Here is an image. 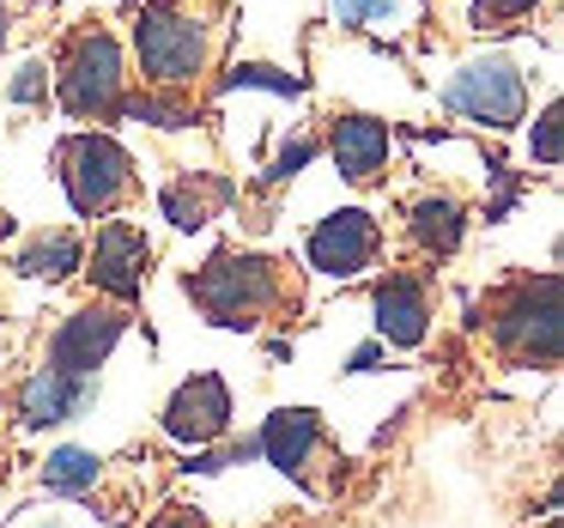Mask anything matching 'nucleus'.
Masks as SVG:
<instances>
[{
	"mask_svg": "<svg viewBox=\"0 0 564 528\" xmlns=\"http://www.w3.org/2000/svg\"><path fill=\"white\" fill-rule=\"evenodd\" d=\"M62 164H67V201H74V213H98L110 207L116 195H122L128 183V152L116 147L110 134H74L62 147Z\"/></svg>",
	"mask_w": 564,
	"mask_h": 528,
	"instance_id": "nucleus-5",
	"label": "nucleus"
},
{
	"mask_svg": "<svg viewBox=\"0 0 564 528\" xmlns=\"http://www.w3.org/2000/svg\"><path fill=\"white\" fill-rule=\"evenodd\" d=\"M62 104L74 116H110L122 104V50H116V37L91 31V37L74 43V62L62 74Z\"/></svg>",
	"mask_w": 564,
	"mask_h": 528,
	"instance_id": "nucleus-4",
	"label": "nucleus"
},
{
	"mask_svg": "<svg viewBox=\"0 0 564 528\" xmlns=\"http://www.w3.org/2000/svg\"><path fill=\"white\" fill-rule=\"evenodd\" d=\"M147 237L134 231V225H104L98 231V249H91V273H98V285L104 292H116V298H134L140 292V280H147Z\"/></svg>",
	"mask_w": 564,
	"mask_h": 528,
	"instance_id": "nucleus-9",
	"label": "nucleus"
},
{
	"mask_svg": "<svg viewBox=\"0 0 564 528\" xmlns=\"http://www.w3.org/2000/svg\"><path fill=\"white\" fill-rule=\"evenodd\" d=\"M503 346H522L534 353V334H540V358H558V280L546 273V292H540V310H534V292H522L498 322Z\"/></svg>",
	"mask_w": 564,
	"mask_h": 528,
	"instance_id": "nucleus-12",
	"label": "nucleus"
},
{
	"mask_svg": "<svg viewBox=\"0 0 564 528\" xmlns=\"http://www.w3.org/2000/svg\"><path fill=\"white\" fill-rule=\"evenodd\" d=\"M346 370H377V346H358L352 365H346Z\"/></svg>",
	"mask_w": 564,
	"mask_h": 528,
	"instance_id": "nucleus-26",
	"label": "nucleus"
},
{
	"mask_svg": "<svg viewBox=\"0 0 564 528\" xmlns=\"http://www.w3.org/2000/svg\"><path fill=\"white\" fill-rule=\"evenodd\" d=\"M394 7H401V0H334L340 25H365V19H394Z\"/></svg>",
	"mask_w": 564,
	"mask_h": 528,
	"instance_id": "nucleus-22",
	"label": "nucleus"
},
{
	"mask_svg": "<svg viewBox=\"0 0 564 528\" xmlns=\"http://www.w3.org/2000/svg\"><path fill=\"white\" fill-rule=\"evenodd\" d=\"M128 334V316L122 310H79V316H67L62 322V334H55V365L50 370H62V377H91V370L104 365V358L116 353V341Z\"/></svg>",
	"mask_w": 564,
	"mask_h": 528,
	"instance_id": "nucleus-7",
	"label": "nucleus"
},
{
	"mask_svg": "<svg viewBox=\"0 0 564 528\" xmlns=\"http://www.w3.org/2000/svg\"><path fill=\"white\" fill-rule=\"evenodd\" d=\"M91 479H98V455H91V450L67 443V450L50 455V486H55V492H86Z\"/></svg>",
	"mask_w": 564,
	"mask_h": 528,
	"instance_id": "nucleus-18",
	"label": "nucleus"
},
{
	"mask_svg": "<svg viewBox=\"0 0 564 528\" xmlns=\"http://www.w3.org/2000/svg\"><path fill=\"white\" fill-rule=\"evenodd\" d=\"M382 159H389V128L377 116H340L334 122V164H340V176L365 183Z\"/></svg>",
	"mask_w": 564,
	"mask_h": 528,
	"instance_id": "nucleus-13",
	"label": "nucleus"
},
{
	"mask_svg": "<svg viewBox=\"0 0 564 528\" xmlns=\"http://www.w3.org/2000/svg\"><path fill=\"white\" fill-rule=\"evenodd\" d=\"M316 443H322V419L310 413V407H280V413H268L256 450L268 455L280 474H304V462L316 455Z\"/></svg>",
	"mask_w": 564,
	"mask_h": 528,
	"instance_id": "nucleus-10",
	"label": "nucleus"
},
{
	"mask_svg": "<svg viewBox=\"0 0 564 528\" xmlns=\"http://www.w3.org/2000/svg\"><path fill=\"white\" fill-rule=\"evenodd\" d=\"M31 98H43V62H25L13 79V104H31Z\"/></svg>",
	"mask_w": 564,
	"mask_h": 528,
	"instance_id": "nucleus-24",
	"label": "nucleus"
},
{
	"mask_svg": "<svg viewBox=\"0 0 564 528\" xmlns=\"http://www.w3.org/2000/svg\"><path fill=\"white\" fill-rule=\"evenodd\" d=\"M188 298L225 328H243L273 304V268L261 256H213L200 273H188Z\"/></svg>",
	"mask_w": 564,
	"mask_h": 528,
	"instance_id": "nucleus-1",
	"label": "nucleus"
},
{
	"mask_svg": "<svg viewBox=\"0 0 564 528\" xmlns=\"http://www.w3.org/2000/svg\"><path fill=\"white\" fill-rule=\"evenodd\" d=\"M534 0H474V13L479 19H516V13H528Z\"/></svg>",
	"mask_w": 564,
	"mask_h": 528,
	"instance_id": "nucleus-25",
	"label": "nucleus"
},
{
	"mask_svg": "<svg viewBox=\"0 0 564 528\" xmlns=\"http://www.w3.org/2000/svg\"><path fill=\"white\" fill-rule=\"evenodd\" d=\"M443 104L467 122H486V128H516L528 110V86H522V67L503 62V55H479L467 62L462 74L443 86Z\"/></svg>",
	"mask_w": 564,
	"mask_h": 528,
	"instance_id": "nucleus-2",
	"label": "nucleus"
},
{
	"mask_svg": "<svg viewBox=\"0 0 564 528\" xmlns=\"http://www.w3.org/2000/svg\"><path fill=\"white\" fill-rule=\"evenodd\" d=\"M413 237L425 249H437V256H449V249L462 244V207H455V201H443V195L419 201V207H413Z\"/></svg>",
	"mask_w": 564,
	"mask_h": 528,
	"instance_id": "nucleus-15",
	"label": "nucleus"
},
{
	"mask_svg": "<svg viewBox=\"0 0 564 528\" xmlns=\"http://www.w3.org/2000/svg\"><path fill=\"white\" fill-rule=\"evenodd\" d=\"M159 528H200L195 516H171V522H159Z\"/></svg>",
	"mask_w": 564,
	"mask_h": 528,
	"instance_id": "nucleus-27",
	"label": "nucleus"
},
{
	"mask_svg": "<svg viewBox=\"0 0 564 528\" xmlns=\"http://www.w3.org/2000/svg\"><path fill=\"white\" fill-rule=\"evenodd\" d=\"M370 256H377V219L358 213V207L328 213V219L310 231V268H322V273H340V280L346 273H365Z\"/></svg>",
	"mask_w": 564,
	"mask_h": 528,
	"instance_id": "nucleus-8",
	"label": "nucleus"
},
{
	"mask_svg": "<svg viewBox=\"0 0 564 528\" xmlns=\"http://www.w3.org/2000/svg\"><path fill=\"white\" fill-rule=\"evenodd\" d=\"M0 43H7V19H0Z\"/></svg>",
	"mask_w": 564,
	"mask_h": 528,
	"instance_id": "nucleus-28",
	"label": "nucleus"
},
{
	"mask_svg": "<svg viewBox=\"0 0 564 528\" xmlns=\"http://www.w3.org/2000/svg\"><path fill=\"white\" fill-rule=\"evenodd\" d=\"M164 213H171V225H183V231H195V225H207V207H200L188 188H164Z\"/></svg>",
	"mask_w": 564,
	"mask_h": 528,
	"instance_id": "nucleus-21",
	"label": "nucleus"
},
{
	"mask_svg": "<svg viewBox=\"0 0 564 528\" xmlns=\"http://www.w3.org/2000/svg\"><path fill=\"white\" fill-rule=\"evenodd\" d=\"M534 159L540 164H558L564 159V116H558V104H546L540 122H534Z\"/></svg>",
	"mask_w": 564,
	"mask_h": 528,
	"instance_id": "nucleus-20",
	"label": "nucleus"
},
{
	"mask_svg": "<svg viewBox=\"0 0 564 528\" xmlns=\"http://www.w3.org/2000/svg\"><path fill=\"white\" fill-rule=\"evenodd\" d=\"M243 86L280 91V98H297V91H304V79H297V74H280V67H261V62H237L231 74L219 79V91H243Z\"/></svg>",
	"mask_w": 564,
	"mask_h": 528,
	"instance_id": "nucleus-17",
	"label": "nucleus"
},
{
	"mask_svg": "<svg viewBox=\"0 0 564 528\" xmlns=\"http://www.w3.org/2000/svg\"><path fill=\"white\" fill-rule=\"evenodd\" d=\"M116 110L128 116V122H152V128H188L195 116L176 110V104H159V98H134V104H116Z\"/></svg>",
	"mask_w": 564,
	"mask_h": 528,
	"instance_id": "nucleus-19",
	"label": "nucleus"
},
{
	"mask_svg": "<svg viewBox=\"0 0 564 528\" xmlns=\"http://www.w3.org/2000/svg\"><path fill=\"white\" fill-rule=\"evenodd\" d=\"M310 159H316V140H292V147H285L280 159H273V171H268V176H273V183H285V176H297Z\"/></svg>",
	"mask_w": 564,
	"mask_h": 528,
	"instance_id": "nucleus-23",
	"label": "nucleus"
},
{
	"mask_svg": "<svg viewBox=\"0 0 564 528\" xmlns=\"http://www.w3.org/2000/svg\"><path fill=\"white\" fill-rule=\"evenodd\" d=\"M25 425H55V419L79 413L86 407V377H62V370H37V377L25 382Z\"/></svg>",
	"mask_w": 564,
	"mask_h": 528,
	"instance_id": "nucleus-14",
	"label": "nucleus"
},
{
	"mask_svg": "<svg viewBox=\"0 0 564 528\" xmlns=\"http://www.w3.org/2000/svg\"><path fill=\"white\" fill-rule=\"evenodd\" d=\"M425 322H431L425 285L406 280V273H389V280L377 285V334L389 346H419L425 341Z\"/></svg>",
	"mask_w": 564,
	"mask_h": 528,
	"instance_id": "nucleus-11",
	"label": "nucleus"
},
{
	"mask_svg": "<svg viewBox=\"0 0 564 528\" xmlns=\"http://www.w3.org/2000/svg\"><path fill=\"white\" fill-rule=\"evenodd\" d=\"M225 425H231V389H225L213 370L188 377L183 389L171 395V407H164V431H171L176 443H188V450L225 438Z\"/></svg>",
	"mask_w": 564,
	"mask_h": 528,
	"instance_id": "nucleus-6",
	"label": "nucleus"
},
{
	"mask_svg": "<svg viewBox=\"0 0 564 528\" xmlns=\"http://www.w3.org/2000/svg\"><path fill=\"white\" fill-rule=\"evenodd\" d=\"M134 43H140V62H147V74L159 86H183L207 62V31L188 13H176V7H147L134 19Z\"/></svg>",
	"mask_w": 564,
	"mask_h": 528,
	"instance_id": "nucleus-3",
	"label": "nucleus"
},
{
	"mask_svg": "<svg viewBox=\"0 0 564 528\" xmlns=\"http://www.w3.org/2000/svg\"><path fill=\"white\" fill-rule=\"evenodd\" d=\"M25 280H62V273H74L79 268V237H43V244H31L25 256L13 261Z\"/></svg>",
	"mask_w": 564,
	"mask_h": 528,
	"instance_id": "nucleus-16",
	"label": "nucleus"
}]
</instances>
